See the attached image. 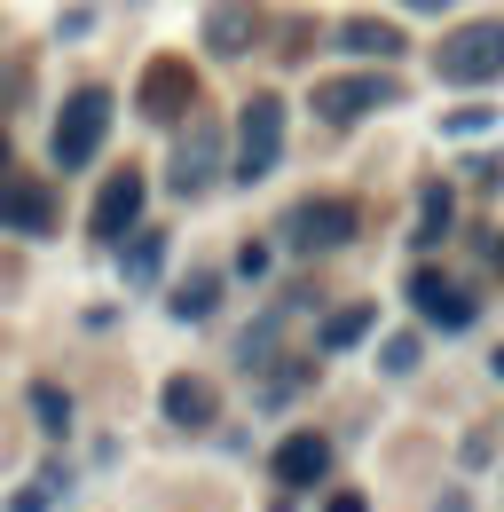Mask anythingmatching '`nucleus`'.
I'll use <instances>...</instances> for the list:
<instances>
[{"mask_svg": "<svg viewBox=\"0 0 504 512\" xmlns=\"http://www.w3.org/2000/svg\"><path fill=\"white\" fill-rule=\"evenodd\" d=\"M339 48H347V56H378V64H394L410 40H402L394 24H378V16H347V24H339Z\"/></svg>", "mask_w": 504, "mask_h": 512, "instance_id": "f8f14e48", "label": "nucleus"}, {"mask_svg": "<svg viewBox=\"0 0 504 512\" xmlns=\"http://www.w3.org/2000/svg\"><path fill=\"white\" fill-rule=\"evenodd\" d=\"M497 260H504V245H497Z\"/></svg>", "mask_w": 504, "mask_h": 512, "instance_id": "a878e982", "label": "nucleus"}, {"mask_svg": "<svg viewBox=\"0 0 504 512\" xmlns=\"http://www.w3.org/2000/svg\"><path fill=\"white\" fill-rule=\"evenodd\" d=\"M0 174H8V134H0Z\"/></svg>", "mask_w": 504, "mask_h": 512, "instance_id": "393cba45", "label": "nucleus"}, {"mask_svg": "<svg viewBox=\"0 0 504 512\" xmlns=\"http://www.w3.org/2000/svg\"><path fill=\"white\" fill-rule=\"evenodd\" d=\"M323 473H331V442L323 434H284L276 442V481L284 489H315Z\"/></svg>", "mask_w": 504, "mask_h": 512, "instance_id": "9d476101", "label": "nucleus"}, {"mask_svg": "<svg viewBox=\"0 0 504 512\" xmlns=\"http://www.w3.org/2000/svg\"><path fill=\"white\" fill-rule=\"evenodd\" d=\"M355 229H363L355 197H300V205L284 213V245H292V253H339Z\"/></svg>", "mask_w": 504, "mask_h": 512, "instance_id": "7ed1b4c3", "label": "nucleus"}, {"mask_svg": "<svg viewBox=\"0 0 504 512\" xmlns=\"http://www.w3.org/2000/svg\"><path fill=\"white\" fill-rule=\"evenodd\" d=\"M386 103H402V87L394 79H378V71H355V79H315V119H331V127H355L363 111H386Z\"/></svg>", "mask_w": 504, "mask_h": 512, "instance_id": "39448f33", "label": "nucleus"}, {"mask_svg": "<svg viewBox=\"0 0 504 512\" xmlns=\"http://www.w3.org/2000/svg\"><path fill=\"white\" fill-rule=\"evenodd\" d=\"M386 371L410 379V371H418V339H386Z\"/></svg>", "mask_w": 504, "mask_h": 512, "instance_id": "412c9836", "label": "nucleus"}, {"mask_svg": "<svg viewBox=\"0 0 504 512\" xmlns=\"http://www.w3.org/2000/svg\"><path fill=\"white\" fill-rule=\"evenodd\" d=\"M308 379H315V363H284V371H276V379L260 386V394H268V402H284V394H300Z\"/></svg>", "mask_w": 504, "mask_h": 512, "instance_id": "aec40b11", "label": "nucleus"}, {"mask_svg": "<svg viewBox=\"0 0 504 512\" xmlns=\"http://www.w3.org/2000/svg\"><path fill=\"white\" fill-rule=\"evenodd\" d=\"M489 371H497V379H504V347H497V355H489Z\"/></svg>", "mask_w": 504, "mask_h": 512, "instance_id": "b1692460", "label": "nucleus"}, {"mask_svg": "<svg viewBox=\"0 0 504 512\" xmlns=\"http://www.w3.org/2000/svg\"><path fill=\"white\" fill-rule=\"evenodd\" d=\"M378 323V308H339V316H323V355H339V347H355L363 331Z\"/></svg>", "mask_w": 504, "mask_h": 512, "instance_id": "2eb2a0df", "label": "nucleus"}, {"mask_svg": "<svg viewBox=\"0 0 504 512\" xmlns=\"http://www.w3.org/2000/svg\"><path fill=\"white\" fill-rule=\"evenodd\" d=\"M410 308L434 323V331H465V323L481 316V300H465V292H457L449 276H434V268H418V276H410Z\"/></svg>", "mask_w": 504, "mask_h": 512, "instance_id": "0eeeda50", "label": "nucleus"}, {"mask_svg": "<svg viewBox=\"0 0 504 512\" xmlns=\"http://www.w3.org/2000/svg\"><path fill=\"white\" fill-rule=\"evenodd\" d=\"M189 103H197V79H189V64H150V79H142V111L150 119H182Z\"/></svg>", "mask_w": 504, "mask_h": 512, "instance_id": "9b49d317", "label": "nucleus"}, {"mask_svg": "<svg viewBox=\"0 0 504 512\" xmlns=\"http://www.w3.org/2000/svg\"><path fill=\"white\" fill-rule=\"evenodd\" d=\"M48 229H56L48 182H8L0 174V237H48Z\"/></svg>", "mask_w": 504, "mask_h": 512, "instance_id": "423d86ee", "label": "nucleus"}, {"mask_svg": "<svg viewBox=\"0 0 504 512\" xmlns=\"http://www.w3.org/2000/svg\"><path fill=\"white\" fill-rule=\"evenodd\" d=\"M126 237H134V245H126V276H134V284H142V276H158L166 237H158V229H126Z\"/></svg>", "mask_w": 504, "mask_h": 512, "instance_id": "a211bd4d", "label": "nucleus"}, {"mask_svg": "<svg viewBox=\"0 0 504 512\" xmlns=\"http://www.w3.org/2000/svg\"><path fill=\"white\" fill-rule=\"evenodd\" d=\"M134 221H142V174H111L103 197H95V221H87V229H95L103 245H119Z\"/></svg>", "mask_w": 504, "mask_h": 512, "instance_id": "1a4fd4ad", "label": "nucleus"}, {"mask_svg": "<svg viewBox=\"0 0 504 512\" xmlns=\"http://www.w3.org/2000/svg\"><path fill=\"white\" fill-rule=\"evenodd\" d=\"M276 158H284V103L276 95H252L245 111H237V182H268L276 174Z\"/></svg>", "mask_w": 504, "mask_h": 512, "instance_id": "20e7f679", "label": "nucleus"}, {"mask_svg": "<svg viewBox=\"0 0 504 512\" xmlns=\"http://www.w3.org/2000/svg\"><path fill=\"white\" fill-rule=\"evenodd\" d=\"M213 174H221V134L189 119V134L174 142V190H182V197H205V190H213Z\"/></svg>", "mask_w": 504, "mask_h": 512, "instance_id": "6e6552de", "label": "nucleus"}, {"mask_svg": "<svg viewBox=\"0 0 504 512\" xmlns=\"http://www.w3.org/2000/svg\"><path fill=\"white\" fill-rule=\"evenodd\" d=\"M213 300H221V276H189L182 292H174V316H182V323H205V316H213Z\"/></svg>", "mask_w": 504, "mask_h": 512, "instance_id": "f3484780", "label": "nucleus"}, {"mask_svg": "<svg viewBox=\"0 0 504 512\" xmlns=\"http://www.w3.org/2000/svg\"><path fill=\"white\" fill-rule=\"evenodd\" d=\"M323 512H371V505H363L355 489H339V497H331V505H323Z\"/></svg>", "mask_w": 504, "mask_h": 512, "instance_id": "4be33fe9", "label": "nucleus"}, {"mask_svg": "<svg viewBox=\"0 0 504 512\" xmlns=\"http://www.w3.org/2000/svg\"><path fill=\"white\" fill-rule=\"evenodd\" d=\"M103 134H111V87H79L71 103H63V119H56V166L63 174H79L95 150H103Z\"/></svg>", "mask_w": 504, "mask_h": 512, "instance_id": "f03ea898", "label": "nucleus"}, {"mask_svg": "<svg viewBox=\"0 0 504 512\" xmlns=\"http://www.w3.org/2000/svg\"><path fill=\"white\" fill-rule=\"evenodd\" d=\"M449 213H457V205H449V190H441V182H426V197H418V245H441V237H449Z\"/></svg>", "mask_w": 504, "mask_h": 512, "instance_id": "dca6fc26", "label": "nucleus"}, {"mask_svg": "<svg viewBox=\"0 0 504 512\" xmlns=\"http://www.w3.org/2000/svg\"><path fill=\"white\" fill-rule=\"evenodd\" d=\"M434 71L449 87H489V79H504V16L457 24V32L434 48Z\"/></svg>", "mask_w": 504, "mask_h": 512, "instance_id": "f257e3e1", "label": "nucleus"}, {"mask_svg": "<svg viewBox=\"0 0 504 512\" xmlns=\"http://www.w3.org/2000/svg\"><path fill=\"white\" fill-rule=\"evenodd\" d=\"M32 410H40V426H48V434H71V394H63V386H32Z\"/></svg>", "mask_w": 504, "mask_h": 512, "instance_id": "6ab92c4d", "label": "nucleus"}, {"mask_svg": "<svg viewBox=\"0 0 504 512\" xmlns=\"http://www.w3.org/2000/svg\"><path fill=\"white\" fill-rule=\"evenodd\" d=\"M166 418L189 426V434L213 426V386H205V379H166Z\"/></svg>", "mask_w": 504, "mask_h": 512, "instance_id": "4468645a", "label": "nucleus"}, {"mask_svg": "<svg viewBox=\"0 0 504 512\" xmlns=\"http://www.w3.org/2000/svg\"><path fill=\"white\" fill-rule=\"evenodd\" d=\"M402 8H426V16H441V8H449V0H402Z\"/></svg>", "mask_w": 504, "mask_h": 512, "instance_id": "5701e85b", "label": "nucleus"}, {"mask_svg": "<svg viewBox=\"0 0 504 512\" xmlns=\"http://www.w3.org/2000/svg\"><path fill=\"white\" fill-rule=\"evenodd\" d=\"M205 48H213V56H245L252 48V8L245 0H221V8L205 16Z\"/></svg>", "mask_w": 504, "mask_h": 512, "instance_id": "ddd939ff", "label": "nucleus"}]
</instances>
